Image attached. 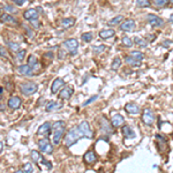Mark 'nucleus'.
Instances as JSON below:
<instances>
[{
  "label": "nucleus",
  "instance_id": "20",
  "mask_svg": "<svg viewBox=\"0 0 173 173\" xmlns=\"http://www.w3.org/2000/svg\"><path fill=\"white\" fill-rule=\"evenodd\" d=\"M122 134H124V136L126 139H134V137L136 136V134H135V132L133 130L130 126H124L122 127Z\"/></svg>",
  "mask_w": 173,
  "mask_h": 173
},
{
  "label": "nucleus",
  "instance_id": "46",
  "mask_svg": "<svg viewBox=\"0 0 173 173\" xmlns=\"http://www.w3.org/2000/svg\"><path fill=\"white\" fill-rule=\"evenodd\" d=\"M58 54H59V58H60V59H64V58L66 57V53H65V51H63V50H60Z\"/></svg>",
  "mask_w": 173,
  "mask_h": 173
},
{
  "label": "nucleus",
  "instance_id": "14",
  "mask_svg": "<svg viewBox=\"0 0 173 173\" xmlns=\"http://www.w3.org/2000/svg\"><path fill=\"white\" fill-rule=\"evenodd\" d=\"M18 74H21L23 76H33V70L29 65H21V66H18Z\"/></svg>",
  "mask_w": 173,
  "mask_h": 173
},
{
  "label": "nucleus",
  "instance_id": "49",
  "mask_svg": "<svg viewBox=\"0 0 173 173\" xmlns=\"http://www.w3.org/2000/svg\"><path fill=\"white\" fill-rule=\"evenodd\" d=\"M170 22H172L173 23V14L170 16Z\"/></svg>",
  "mask_w": 173,
  "mask_h": 173
},
{
  "label": "nucleus",
  "instance_id": "6",
  "mask_svg": "<svg viewBox=\"0 0 173 173\" xmlns=\"http://www.w3.org/2000/svg\"><path fill=\"white\" fill-rule=\"evenodd\" d=\"M142 121L147 126H151L155 121V114L152 112L151 109H144L143 113H142Z\"/></svg>",
  "mask_w": 173,
  "mask_h": 173
},
{
  "label": "nucleus",
  "instance_id": "42",
  "mask_svg": "<svg viewBox=\"0 0 173 173\" xmlns=\"http://www.w3.org/2000/svg\"><path fill=\"white\" fill-rule=\"evenodd\" d=\"M156 139H157V140H159L160 141V142H163V143H166V137H164V136H162V135H160V134H156Z\"/></svg>",
  "mask_w": 173,
  "mask_h": 173
},
{
  "label": "nucleus",
  "instance_id": "34",
  "mask_svg": "<svg viewBox=\"0 0 173 173\" xmlns=\"http://www.w3.org/2000/svg\"><path fill=\"white\" fill-rule=\"evenodd\" d=\"M136 5H137V7H140V8L149 7V6H150V1H149V0H136Z\"/></svg>",
  "mask_w": 173,
  "mask_h": 173
},
{
  "label": "nucleus",
  "instance_id": "8",
  "mask_svg": "<svg viewBox=\"0 0 173 173\" xmlns=\"http://www.w3.org/2000/svg\"><path fill=\"white\" fill-rule=\"evenodd\" d=\"M0 21L5 23V24H9V26H18V18H15L9 13H3V14L0 15Z\"/></svg>",
  "mask_w": 173,
  "mask_h": 173
},
{
  "label": "nucleus",
  "instance_id": "31",
  "mask_svg": "<svg viewBox=\"0 0 173 173\" xmlns=\"http://www.w3.org/2000/svg\"><path fill=\"white\" fill-rule=\"evenodd\" d=\"M130 57H133L134 59L139 60V61H142L144 58V54L140 51H132L130 52Z\"/></svg>",
  "mask_w": 173,
  "mask_h": 173
},
{
  "label": "nucleus",
  "instance_id": "17",
  "mask_svg": "<svg viewBox=\"0 0 173 173\" xmlns=\"http://www.w3.org/2000/svg\"><path fill=\"white\" fill-rule=\"evenodd\" d=\"M64 85H65V82H64L63 79H55L54 81H53V83H52V85H51L52 94H57L60 89L63 88Z\"/></svg>",
  "mask_w": 173,
  "mask_h": 173
},
{
  "label": "nucleus",
  "instance_id": "43",
  "mask_svg": "<svg viewBox=\"0 0 173 173\" xmlns=\"http://www.w3.org/2000/svg\"><path fill=\"white\" fill-rule=\"evenodd\" d=\"M6 52H7V51H6V48H3V46H0V54L3 55V57H6V58H7L8 54L6 53Z\"/></svg>",
  "mask_w": 173,
  "mask_h": 173
},
{
  "label": "nucleus",
  "instance_id": "48",
  "mask_svg": "<svg viewBox=\"0 0 173 173\" xmlns=\"http://www.w3.org/2000/svg\"><path fill=\"white\" fill-rule=\"evenodd\" d=\"M3 148H4V144H3V142H0V152L3 151Z\"/></svg>",
  "mask_w": 173,
  "mask_h": 173
},
{
  "label": "nucleus",
  "instance_id": "47",
  "mask_svg": "<svg viewBox=\"0 0 173 173\" xmlns=\"http://www.w3.org/2000/svg\"><path fill=\"white\" fill-rule=\"evenodd\" d=\"M170 44H171V42L170 41H164L163 42V46H165V48H169Z\"/></svg>",
  "mask_w": 173,
  "mask_h": 173
},
{
  "label": "nucleus",
  "instance_id": "40",
  "mask_svg": "<svg viewBox=\"0 0 173 173\" xmlns=\"http://www.w3.org/2000/svg\"><path fill=\"white\" fill-rule=\"evenodd\" d=\"M4 9L7 12V13H9V14H12V13H15V12H16V9H15L14 7H12L11 5H6V6L4 7Z\"/></svg>",
  "mask_w": 173,
  "mask_h": 173
},
{
  "label": "nucleus",
  "instance_id": "21",
  "mask_svg": "<svg viewBox=\"0 0 173 173\" xmlns=\"http://www.w3.org/2000/svg\"><path fill=\"white\" fill-rule=\"evenodd\" d=\"M112 127H113V126H111L110 122L107 121L104 117H102V119H100V128H102V130H103V132H106V133H113Z\"/></svg>",
  "mask_w": 173,
  "mask_h": 173
},
{
  "label": "nucleus",
  "instance_id": "45",
  "mask_svg": "<svg viewBox=\"0 0 173 173\" xmlns=\"http://www.w3.org/2000/svg\"><path fill=\"white\" fill-rule=\"evenodd\" d=\"M30 22H31V24H33V28H37V29L39 28V22H38L37 20H33V21H30Z\"/></svg>",
  "mask_w": 173,
  "mask_h": 173
},
{
  "label": "nucleus",
  "instance_id": "32",
  "mask_svg": "<svg viewBox=\"0 0 173 173\" xmlns=\"http://www.w3.org/2000/svg\"><path fill=\"white\" fill-rule=\"evenodd\" d=\"M156 7H165L169 5V0H151Z\"/></svg>",
  "mask_w": 173,
  "mask_h": 173
},
{
  "label": "nucleus",
  "instance_id": "19",
  "mask_svg": "<svg viewBox=\"0 0 173 173\" xmlns=\"http://www.w3.org/2000/svg\"><path fill=\"white\" fill-rule=\"evenodd\" d=\"M125 122V118L122 117L121 114H114L113 117H112V119H111V124H112V126L113 127H120V126L122 125Z\"/></svg>",
  "mask_w": 173,
  "mask_h": 173
},
{
  "label": "nucleus",
  "instance_id": "36",
  "mask_svg": "<svg viewBox=\"0 0 173 173\" xmlns=\"http://www.w3.org/2000/svg\"><path fill=\"white\" fill-rule=\"evenodd\" d=\"M33 166H31V164L30 163H27V164H24L22 167V170L21 171H18L20 173H23V172H33Z\"/></svg>",
  "mask_w": 173,
  "mask_h": 173
},
{
  "label": "nucleus",
  "instance_id": "50",
  "mask_svg": "<svg viewBox=\"0 0 173 173\" xmlns=\"http://www.w3.org/2000/svg\"><path fill=\"white\" fill-rule=\"evenodd\" d=\"M0 95H3V88L0 87Z\"/></svg>",
  "mask_w": 173,
  "mask_h": 173
},
{
  "label": "nucleus",
  "instance_id": "44",
  "mask_svg": "<svg viewBox=\"0 0 173 173\" xmlns=\"http://www.w3.org/2000/svg\"><path fill=\"white\" fill-rule=\"evenodd\" d=\"M26 1L27 0H14V4L16 5V6H22Z\"/></svg>",
  "mask_w": 173,
  "mask_h": 173
},
{
  "label": "nucleus",
  "instance_id": "7",
  "mask_svg": "<svg viewBox=\"0 0 173 173\" xmlns=\"http://www.w3.org/2000/svg\"><path fill=\"white\" fill-rule=\"evenodd\" d=\"M78 128L80 129V132L82 133L83 137H87V139H92V130L90 129V126H89L88 121H82L80 122V125L78 126Z\"/></svg>",
  "mask_w": 173,
  "mask_h": 173
},
{
  "label": "nucleus",
  "instance_id": "15",
  "mask_svg": "<svg viewBox=\"0 0 173 173\" xmlns=\"http://www.w3.org/2000/svg\"><path fill=\"white\" fill-rule=\"evenodd\" d=\"M23 16L28 21H33V20H37L38 18V12L35 8H30L28 11H26L23 13Z\"/></svg>",
  "mask_w": 173,
  "mask_h": 173
},
{
  "label": "nucleus",
  "instance_id": "23",
  "mask_svg": "<svg viewBox=\"0 0 173 173\" xmlns=\"http://www.w3.org/2000/svg\"><path fill=\"white\" fill-rule=\"evenodd\" d=\"M63 107V104L58 103V102H50V103L46 104V111L48 112H53V111H59L60 109Z\"/></svg>",
  "mask_w": 173,
  "mask_h": 173
},
{
  "label": "nucleus",
  "instance_id": "51",
  "mask_svg": "<svg viewBox=\"0 0 173 173\" xmlns=\"http://www.w3.org/2000/svg\"><path fill=\"white\" fill-rule=\"evenodd\" d=\"M0 110H4V109H3V105H0Z\"/></svg>",
  "mask_w": 173,
  "mask_h": 173
},
{
  "label": "nucleus",
  "instance_id": "4",
  "mask_svg": "<svg viewBox=\"0 0 173 173\" xmlns=\"http://www.w3.org/2000/svg\"><path fill=\"white\" fill-rule=\"evenodd\" d=\"M38 147H39V149H41V151L43 154L50 155V154L53 152V147H52L51 142H50V140H48V137H43V139H41V140L38 141Z\"/></svg>",
  "mask_w": 173,
  "mask_h": 173
},
{
  "label": "nucleus",
  "instance_id": "28",
  "mask_svg": "<svg viewBox=\"0 0 173 173\" xmlns=\"http://www.w3.org/2000/svg\"><path fill=\"white\" fill-rule=\"evenodd\" d=\"M30 157H31V159L33 160V163H39V162H42V159H43V156L38 152V151H36V150H33L31 151V154H30Z\"/></svg>",
  "mask_w": 173,
  "mask_h": 173
},
{
  "label": "nucleus",
  "instance_id": "53",
  "mask_svg": "<svg viewBox=\"0 0 173 173\" xmlns=\"http://www.w3.org/2000/svg\"><path fill=\"white\" fill-rule=\"evenodd\" d=\"M0 99H1V95H0Z\"/></svg>",
  "mask_w": 173,
  "mask_h": 173
},
{
  "label": "nucleus",
  "instance_id": "1",
  "mask_svg": "<svg viewBox=\"0 0 173 173\" xmlns=\"http://www.w3.org/2000/svg\"><path fill=\"white\" fill-rule=\"evenodd\" d=\"M65 128H66V124L65 121H55L52 126V143L59 144L61 142L65 134Z\"/></svg>",
  "mask_w": 173,
  "mask_h": 173
},
{
  "label": "nucleus",
  "instance_id": "33",
  "mask_svg": "<svg viewBox=\"0 0 173 173\" xmlns=\"http://www.w3.org/2000/svg\"><path fill=\"white\" fill-rule=\"evenodd\" d=\"M92 38H94V33H84L81 36V39L83 42H85V43H89V42H91Z\"/></svg>",
  "mask_w": 173,
  "mask_h": 173
},
{
  "label": "nucleus",
  "instance_id": "10",
  "mask_svg": "<svg viewBox=\"0 0 173 173\" xmlns=\"http://www.w3.org/2000/svg\"><path fill=\"white\" fill-rule=\"evenodd\" d=\"M51 129H52L51 124H50L48 121H46V122H44L39 128H38V130H37V135H38V136H42V137L48 136V134H50V132H51Z\"/></svg>",
  "mask_w": 173,
  "mask_h": 173
},
{
  "label": "nucleus",
  "instance_id": "35",
  "mask_svg": "<svg viewBox=\"0 0 173 173\" xmlns=\"http://www.w3.org/2000/svg\"><path fill=\"white\" fill-rule=\"evenodd\" d=\"M121 43L124 45H125L126 48H132L133 46V44H134V43H133V41L132 39H130V38H129V37H127V36H125V37H122V41H121Z\"/></svg>",
  "mask_w": 173,
  "mask_h": 173
},
{
  "label": "nucleus",
  "instance_id": "5",
  "mask_svg": "<svg viewBox=\"0 0 173 173\" xmlns=\"http://www.w3.org/2000/svg\"><path fill=\"white\" fill-rule=\"evenodd\" d=\"M64 48H66L68 51L70 52L72 55H75L78 53V48H79V43L76 39L74 38H70V39H66V41L63 43Z\"/></svg>",
  "mask_w": 173,
  "mask_h": 173
},
{
  "label": "nucleus",
  "instance_id": "37",
  "mask_svg": "<svg viewBox=\"0 0 173 173\" xmlns=\"http://www.w3.org/2000/svg\"><path fill=\"white\" fill-rule=\"evenodd\" d=\"M8 46H9V48H11L13 52H18V48H20L18 43H14V42H9V43H8Z\"/></svg>",
  "mask_w": 173,
  "mask_h": 173
},
{
  "label": "nucleus",
  "instance_id": "2",
  "mask_svg": "<svg viewBox=\"0 0 173 173\" xmlns=\"http://www.w3.org/2000/svg\"><path fill=\"white\" fill-rule=\"evenodd\" d=\"M83 135L82 133L80 132V129L78 127H74V128H70L68 132H67L66 136L64 139V142H65V145L67 148H70L73 144H75L80 139H82Z\"/></svg>",
  "mask_w": 173,
  "mask_h": 173
},
{
  "label": "nucleus",
  "instance_id": "30",
  "mask_svg": "<svg viewBox=\"0 0 173 173\" xmlns=\"http://www.w3.org/2000/svg\"><path fill=\"white\" fill-rule=\"evenodd\" d=\"M126 64H128V65H130V66H140L141 65V61H139V60L136 59H134L133 57H126V59H125Z\"/></svg>",
  "mask_w": 173,
  "mask_h": 173
},
{
  "label": "nucleus",
  "instance_id": "24",
  "mask_svg": "<svg viewBox=\"0 0 173 173\" xmlns=\"http://www.w3.org/2000/svg\"><path fill=\"white\" fill-rule=\"evenodd\" d=\"M61 27L65 28V29H68L70 27H73L75 24V18H63L61 22H60Z\"/></svg>",
  "mask_w": 173,
  "mask_h": 173
},
{
  "label": "nucleus",
  "instance_id": "26",
  "mask_svg": "<svg viewBox=\"0 0 173 173\" xmlns=\"http://www.w3.org/2000/svg\"><path fill=\"white\" fill-rule=\"evenodd\" d=\"M134 44H136L139 48H147L148 44H149V42L147 39H144L142 37H135L134 38Z\"/></svg>",
  "mask_w": 173,
  "mask_h": 173
},
{
  "label": "nucleus",
  "instance_id": "11",
  "mask_svg": "<svg viewBox=\"0 0 173 173\" xmlns=\"http://www.w3.org/2000/svg\"><path fill=\"white\" fill-rule=\"evenodd\" d=\"M135 27H136V24H135V21L134 20H125V21H122L121 23H120V29L122 30V31H133V30L135 29Z\"/></svg>",
  "mask_w": 173,
  "mask_h": 173
},
{
  "label": "nucleus",
  "instance_id": "3",
  "mask_svg": "<svg viewBox=\"0 0 173 173\" xmlns=\"http://www.w3.org/2000/svg\"><path fill=\"white\" fill-rule=\"evenodd\" d=\"M38 89V85L35 83V82H24L22 84L20 85V91L22 92L24 96H31L33 94L37 91Z\"/></svg>",
  "mask_w": 173,
  "mask_h": 173
},
{
  "label": "nucleus",
  "instance_id": "52",
  "mask_svg": "<svg viewBox=\"0 0 173 173\" xmlns=\"http://www.w3.org/2000/svg\"><path fill=\"white\" fill-rule=\"evenodd\" d=\"M171 3H172V4H173V0H171Z\"/></svg>",
  "mask_w": 173,
  "mask_h": 173
},
{
  "label": "nucleus",
  "instance_id": "41",
  "mask_svg": "<svg viewBox=\"0 0 173 173\" xmlns=\"http://www.w3.org/2000/svg\"><path fill=\"white\" fill-rule=\"evenodd\" d=\"M26 50H21V51H18V53H16V57H18V60H22L23 58H24V55H26Z\"/></svg>",
  "mask_w": 173,
  "mask_h": 173
},
{
  "label": "nucleus",
  "instance_id": "22",
  "mask_svg": "<svg viewBox=\"0 0 173 173\" xmlns=\"http://www.w3.org/2000/svg\"><path fill=\"white\" fill-rule=\"evenodd\" d=\"M28 65L33 68V70L39 69V67H41L39 66V63H38V59L33 54L29 55V58H28Z\"/></svg>",
  "mask_w": 173,
  "mask_h": 173
},
{
  "label": "nucleus",
  "instance_id": "29",
  "mask_svg": "<svg viewBox=\"0 0 173 173\" xmlns=\"http://www.w3.org/2000/svg\"><path fill=\"white\" fill-rule=\"evenodd\" d=\"M120 66H121V59H120V57H115L112 65H111V69L118 70L120 68Z\"/></svg>",
  "mask_w": 173,
  "mask_h": 173
},
{
  "label": "nucleus",
  "instance_id": "16",
  "mask_svg": "<svg viewBox=\"0 0 173 173\" xmlns=\"http://www.w3.org/2000/svg\"><path fill=\"white\" fill-rule=\"evenodd\" d=\"M83 160H84L87 164H94V163L97 162V155L95 154V151H88L85 152L84 156H83Z\"/></svg>",
  "mask_w": 173,
  "mask_h": 173
},
{
  "label": "nucleus",
  "instance_id": "12",
  "mask_svg": "<svg viewBox=\"0 0 173 173\" xmlns=\"http://www.w3.org/2000/svg\"><path fill=\"white\" fill-rule=\"evenodd\" d=\"M21 104H22V100H21V98H18V96L11 97V98L8 99V102H7L8 107H11L12 110H18V109H20Z\"/></svg>",
  "mask_w": 173,
  "mask_h": 173
},
{
  "label": "nucleus",
  "instance_id": "38",
  "mask_svg": "<svg viewBox=\"0 0 173 173\" xmlns=\"http://www.w3.org/2000/svg\"><path fill=\"white\" fill-rule=\"evenodd\" d=\"M106 48L104 46V45H100V46H94L92 48V51L95 52V53H102L103 51H105Z\"/></svg>",
  "mask_w": 173,
  "mask_h": 173
},
{
  "label": "nucleus",
  "instance_id": "25",
  "mask_svg": "<svg viewBox=\"0 0 173 173\" xmlns=\"http://www.w3.org/2000/svg\"><path fill=\"white\" fill-rule=\"evenodd\" d=\"M115 35V31L113 29H104L99 33V37L102 39H107V38H111Z\"/></svg>",
  "mask_w": 173,
  "mask_h": 173
},
{
  "label": "nucleus",
  "instance_id": "27",
  "mask_svg": "<svg viewBox=\"0 0 173 173\" xmlns=\"http://www.w3.org/2000/svg\"><path fill=\"white\" fill-rule=\"evenodd\" d=\"M124 21V16L122 15H118V16H115V18H113L111 21H109V23H107V26L110 27H115V26H119L120 23Z\"/></svg>",
  "mask_w": 173,
  "mask_h": 173
},
{
  "label": "nucleus",
  "instance_id": "39",
  "mask_svg": "<svg viewBox=\"0 0 173 173\" xmlns=\"http://www.w3.org/2000/svg\"><path fill=\"white\" fill-rule=\"evenodd\" d=\"M98 98V95H95V96H92V97H90L88 100H85L84 103H83V106H87V105H89L90 103H92V102H95L96 99Z\"/></svg>",
  "mask_w": 173,
  "mask_h": 173
},
{
  "label": "nucleus",
  "instance_id": "18",
  "mask_svg": "<svg viewBox=\"0 0 173 173\" xmlns=\"http://www.w3.org/2000/svg\"><path fill=\"white\" fill-rule=\"evenodd\" d=\"M125 110L127 113L129 114H137V113H140V106L137 105V104L135 103H128V104H126V106H125Z\"/></svg>",
  "mask_w": 173,
  "mask_h": 173
},
{
  "label": "nucleus",
  "instance_id": "9",
  "mask_svg": "<svg viewBox=\"0 0 173 173\" xmlns=\"http://www.w3.org/2000/svg\"><path fill=\"white\" fill-rule=\"evenodd\" d=\"M147 20L148 22H149V24H151L152 27H163V24H164V20L158 18L157 15L148 14Z\"/></svg>",
  "mask_w": 173,
  "mask_h": 173
},
{
  "label": "nucleus",
  "instance_id": "13",
  "mask_svg": "<svg viewBox=\"0 0 173 173\" xmlns=\"http://www.w3.org/2000/svg\"><path fill=\"white\" fill-rule=\"evenodd\" d=\"M73 88L72 87H65V88H61V91L59 92V97L60 99H69L70 97H72V95H73Z\"/></svg>",
  "mask_w": 173,
  "mask_h": 173
}]
</instances>
